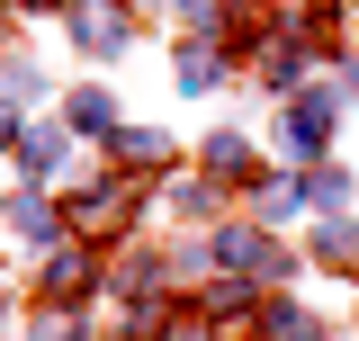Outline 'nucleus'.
Here are the masks:
<instances>
[{
  "instance_id": "obj_1",
  "label": "nucleus",
  "mask_w": 359,
  "mask_h": 341,
  "mask_svg": "<svg viewBox=\"0 0 359 341\" xmlns=\"http://www.w3.org/2000/svg\"><path fill=\"white\" fill-rule=\"evenodd\" d=\"M72 18H81V27H72V36H81L90 54H117V45H126V18H117V9H99V0H81V9H72Z\"/></svg>"
}]
</instances>
